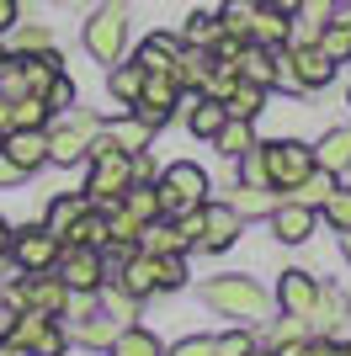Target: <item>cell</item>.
<instances>
[{
	"mask_svg": "<svg viewBox=\"0 0 351 356\" xmlns=\"http://www.w3.org/2000/svg\"><path fill=\"white\" fill-rule=\"evenodd\" d=\"M292 74H298V86L309 90H325L330 80H336V59H325L320 43H309V48H292Z\"/></svg>",
	"mask_w": 351,
	"mask_h": 356,
	"instance_id": "cell-18",
	"label": "cell"
},
{
	"mask_svg": "<svg viewBox=\"0 0 351 356\" xmlns=\"http://www.w3.org/2000/svg\"><path fill=\"white\" fill-rule=\"evenodd\" d=\"M160 208L171 213H187V208H203L208 202V176H203V165H192V160H181V165H165L160 170Z\"/></svg>",
	"mask_w": 351,
	"mask_h": 356,
	"instance_id": "cell-4",
	"label": "cell"
},
{
	"mask_svg": "<svg viewBox=\"0 0 351 356\" xmlns=\"http://www.w3.org/2000/svg\"><path fill=\"white\" fill-rule=\"evenodd\" d=\"M80 43L96 64H123L128 54V0H102L96 11L86 16V32H80Z\"/></svg>",
	"mask_w": 351,
	"mask_h": 356,
	"instance_id": "cell-2",
	"label": "cell"
},
{
	"mask_svg": "<svg viewBox=\"0 0 351 356\" xmlns=\"http://www.w3.org/2000/svg\"><path fill=\"white\" fill-rule=\"evenodd\" d=\"M261 160H266V181L277 192H292L314 170V149L298 144V138H277V144H261Z\"/></svg>",
	"mask_w": 351,
	"mask_h": 356,
	"instance_id": "cell-8",
	"label": "cell"
},
{
	"mask_svg": "<svg viewBox=\"0 0 351 356\" xmlns=\"http://www.w3.org/2000/svg\"><path fill=\"white\" fill-rule=\"evenodd\" d=\"M176 59H181V38L176 32H149L144 43H139V54H133V64L144 74H171Z\"/></svg>",
	"mask_w": 351,
	"mask_h": 356,
	"instance_id": "cell-16",
	"label": "cell"
},
{
	"mask_svg": "<svg viewBox=\"0 0 351 356\" xmlns=\"http://www.w3.org/2000/svg\"><path fill=\"white\" fill-rule=\"evenodd\" d=\"M6 303H11V309H38V314H48V319H58V314L70 309V287L58 282V271H27V277L6 293Z\"/></svg>",
	"mask_w": 351,
	"mask_h": 356,
	"instance_id": "cell-6",
	"label": "cell"
},
{
	"mask_svg": "<svg viewBox=\"0 0 351 356\" xmlns=\"http://www.w3.org/2000/svg\"><path fill=\"white\" fill-rule=\"evenodd\" d=\"M107 86H112V102L117 106H133L139 102V90H144V70L139 64H112V74H107Z\"/></svg>",
	"mask_w": 351,
	"mask_h": 356,
	"instance_id": "cell-31",
	"label": "cell"
},
{
	"mask_svg": "<svg viewBox=\"0 0 351 356\" xmlns=\"http://www.w3.org/2000/svg\"><path fill=\"white\" fill-rule=\"evenodd\" d=\"M133 181H160V170H155V160H149V149H139V154H133Z\"/></svg>",
	"mask_w": 351,
	"mask_h": 356,
	"instance_id": "cell-46",
	"label": "cell"
},
{
	"mask_svg": "<svg viewBox=\"0 0 351 356\" xmlns=\"http://www.w3.org/2000/svg\"><path fill=\"white\" fill-rule=\"evenodd\" d=\"M325 223H330V229H336V234H346L351 229V186H336V192L325 197Z\"/></svg>",
	"mask_w": 351,
	"mask_h": 356,
	"instance_id": "cell-37",
	"label": "cell"
},
{
	"mask_svg": "<svg viewBox=\"0 0 351 356\" xmlns=\"http://www.w3.org/2000/svg\"><path fill=\"white\" fill-rule=\"evenodd\" d=\"M341 255H346V261H351V229H346V234H341Z\"/></svg>",
	"mask_w": 351,
	"mask_h": 356,
	"instance_id": "cell-53",
	"label": "cell"
},
{
	"mask_svg": "<svg viewBox=\"0 0 351 356\" xmlns=\"http://www.w3.org/2000/svg\"><path fill=\"white\" fill-rule=\"evenodd\" d=\"M224 208H234V213H240V223H245V218H266V213L277 208V197L266 192V186H245V181H240V186L224 192Z\"/></svg>",
	"mask_w": 351,
	"mask_h": 356,
	"instance_id": "cell-21",
	"label": "cell"
},
{
	"mask_svg": "<svg viewBox=\"0 0 351 356\" xmlns=\"http://www.w3.org/2000/svg\"><path fill=\"white\" fill-rule=\"evenodd\" d=\"M117 282L128 287L139 303H144V298H155V293H160V255H144L139 245H133V250L117 261Z\"/></svg>",
	"mask_w": 351,
	"mask_h": 356,
	"instance_id": "cell-11",
	"label": "cell"
},
{
	"mask_svg": "<svg viewBox=\"0 0 351 356\" xmlns=\"http://www.w3.org/2000/svg\"><path fill=\"white\" fill-rule=\"evenodd\" d=\"M123 208H128L139 223L165 218V208H160V186H155V181H149V186H144V181H133V186H128V197H123Z\"/></svg>",
	"mask_w": 351,
	"mask_h": 356,
	"instance_id": "cell-30",
	"label": "cell"
},
{
	"mask_svg": "<svg viewBox=\"0 0 351 356\" xmlns=\"http://www.w3.org/2000/svg\"><path fill=\"white\" fill-rule=\"evenodd\" d=\"M64 346H70V330L58 325V319H48V330L38 335V346H32V356H64Z\"/></svg>",
	"mask_w": 351,
	"mask_h": 356,
	"instance_id": "cell-40",
	"label": "cell"
},
{
	"mask_svg": "<svg viewBox=\"0 0 351 356\" xmlns=\"http://www.w3.org/2000/svg\"><path fill=\"white\" fill-rule=\"evenodd\" d=\"M86 208H91V197H86V192L54 197V202H48V218H43V223H48V229H54L58 239H64V234H70V223L80 218V213H86Z\"/></svg>",
	"mask_w": 351,
	"mask_h": 356,
	"instance_id": "cell-32",
	"label": "cell"
},
{
	"mask_svg": "<svg viewBox=\"0 0 351 356\" xmlns=\"http://www.w3.org/2000/svg\"><path fill=\"white\" fill-rule=\"evenodd\" d=\"M11 128H16V122H11V102H6V96H0V138L11 134Z\"/></svg>",
	"mask_w": 351,
	"mask_h": 356,
	"instance_id": "cell-52",
	"label": "cell"
},
{
	"mask_svg": "<svg viewBox=\"0 0 351 356\" xmlns=\"http://www.w3.org/2000/svg\"><path fill=\"white\" fill-rule=\"evenodd\" d=\"M117 330H123V325H117L112 314H86V319L75 325V341H80V346H112Z\"/></svg>",
	"mask_w": 351,
	"mask_h": 356,
	"instance_id": "cell-33",
	"label": "cell"
},
{
	"mask_svg": "<svg viewBox=\"0 0 351 356\" xmlns=\"http://www.w3.org/2000/svg\"><path fill=\"white\" fill-rule=\"evenodd\" d=\"M58 282L70 287V293H102L107 282V255L102 250H91V245H58Z\"/></svg>",
	"mask_w": 351,
	"mask_h": 356,
	"instance_id": "cell-7",
	"label": "cell"
},
{
	"mask_svg": "<svg viewBox=\"0 0 351 356\" xmlns=\"http://www.w3.org/2000/svg\"><path fill=\"white\" fill-rule=\"evenodd\" d=\"M48 48H54L48 27H22V22L11 27V54H48Z\"/></svg>",
	"mask_w": 351,
	"mask_h": 356,
	"instance_id": "cell-36",
	"label": "cell"
},
{
	"mask_svg": "<svg viewBox=\"0 0 351 356\" xmlns=\"http://www.w3.org/2000/svg\"><path fill=\"white\" fill-rule=\"evenodd\" d=\"M213 149H219V154H229V160L250 154V149H256V122H245V118H229V122L219 128V134H213Z\"/></svg>",
	"mask_w": 351,
	"mask_h": 356,
	"instance_id": "cell-27",
	"label": "cell"
},
{
	"mask_svg": "<svg viewBox=\"0 0 351 356\" xmlns=\"http://www.w3.org/2000/svg\"><path fill=\"white\" fill-rule=\"evenodd\" d=\"M48 118H54V106H48L43 96H32V90L11 102V122L16 128H48Z\"/></svg>",
	"mask_w": 351,
	"mask_h": 356,
	"instance_id": "cell-35",
	"label": "cell"
},
{
	"mask_svg": "<svg viewBox=\"0 0 351 356\" xmlns=\"http://www.w3.org/2000/svg\"><path fill=\"white\" fill-rule=\"evenodd\" d=\"M16 22H22V6H16V0H0V38H6Z\"/></svg>",
	"mask_w": 351,
	"mask_h": 356,
	"instance_id": "cell-47",
	"label": "cell"
},
{
	"mask_svg": "<svg viewBox=\"0 0 351 356\" xmlns=\"http://www.w3.org/2000/svg\"><path fill=\"white\" fill-rule=\"evenodd\" d=\"M240 239V213L219 208V202H203V234H197V250H229Z\"/></svg>",
	"mask_w": 351,
	"mask_h": 356,
	"instance_id": "cell-14",
	"label": "cell"
},
{
	"mask_svg": "<svg viewBox=\"0 0 351 356\" xmlns=\"http://www.w3.org/2000/svg\"><path fill=\"white\" fill-rule=\"evenodd\" d=\"M165 356H213V335H187V341H176Z\"/></svg>",
	"mask_w": 351,
	"mask_h": 356,
	"instance_id": "cell-44",
	"label": "cell"
},
{
	"mask_svg": "<svg viewBox=\"0 0 351 356\" xmlns=\"http://www.w3.org/2000/svg\"><path fill=\"white\" fill-rule=\"evenodd\" d=\"M6 64H11V48H6V43H0V70H6Z\"/></svg>",
	"mask_w": 351,
	"mask_h": 356,
	"instance_id": "cell-54",
	"label": "cell"
},
{
	"mask_svg": "<svg viewBox=\"0 0 351 356\" xmlns=\"http://www.w3.org/2000/svg\"><path fill=\"white\" fill-rule=\"evenodd\" d=\"M133 186V154H123V149L107 144V134H96V144H91V176H86V197L96 202V208H112V202H123Z\"/></svg>",
	"mask_w": 351,
	"mask_h": 356,
	"instance_id": "cell-1",
	"label": "cell"
},
{
	"mask_svg": "<svg viewBox=\"0 0 351 356\" xmlns=\"http://www.w3.org/2000/svg\"><path fill=\"white\" fill-rule=\"evenodd\" d=\"M213 70H219V59H213V48H197V43H181V59H176V86L181 90H208V80H213Z\"/></svg>",
	"mask_w": 351,
	"mask_h": 356,
	"instance_id": "cell-15",
	"label": "cell"
},
{
	"mask_svg": "<svg viewBox=\"0 0 351 356\" xmlns=\"http://www.w3.org/2000/svg\"><path fill=\"white\" fill-rule=\"evenodd\" d=\"M11 261L22 271H54L58 261V234L48 223H32V229H11Z\"/></svg>",
	"mask_w": 351,
	"mask_h": 356,
	"instance_id": "cell-9",
	"label": "cell"
},
{
	"mask_svg": "<svg viewBox=\"0 0 351 356\" xmlns=\"http://www.w3.org/2000/svg\"><path fill=\"white\" fill-rule=\"evenodd\" d=\"M304 351H309V335H304V341H277L266 356H304Z\"/></svg>",
	"mask_w": 351,
	"mask_h": 356,
	"instance_id": "cell-48",
	"label": "cell"
},
{
	"mask_svg": "<svg viewBox=\"0 0 351 356\" xmlns=\"http://www.w3.org/2000/svg\"><path fill=\"white\" fill-rule=\"evenodd\" d=\"M107 356H165V346L149 335V330H139V325H123L117 330V341L107 346Z\"/></svg>",
	"mask_w": 351,
	"mask_h": 356,
	"instance_id": "cell-28",
	"label": "cell"
},
{
	"mask_svg": "<svg viewBox=\"0 0 351 356\" xmlns=\"http://www.w3.org/2000/svg\"><path fill=\"white\" fill-rule=\"evenodd\" d=\"M203 303L219 309L224 319H256V314H266V293L250 277H213L203 287Z\"/></svg>",
	"mask_w": 351,
	"mask_h": 356,
	"instance_id": "cell-3",
	"label": "cell"
},
{
	"mask_svg": "<svg viewBox=\"0 0 351 356\" xmlns=\"http://www.w3.org/2000/svg\"><path fill=\"white\" fill-rule=\"evenodd\" d=\"M0 261H11V223L0 218Z\"/></svg>",
	"mask_w": 351,
	"mask_h": 356,
	"instance_id": "cell-51",
	"label": "cell"
},
{
	"mask_svg": "<svg viewBox=\"0 0 351 356\" xmlns=\"http://www.w3.org/2000/svg\"><path fill=\"white\" fill-rule=\"evenodd\" d=\"M261 106H266V86L234 80V86L224 90V112H229V118H245V122H256V118H261Z\"/></svg>",
	"mask_w": 351,
	"mask_h": 356,
	"instance_id": "cell-25",
	"label": "cell"
},
{
	"mask_svg": "<svg viewBox=\"0 0 351 356\" xmlns=\"http://www.w3.org/2000/svg\"><path fill=\"white\" fill-rule=\"evenodd\" d=\"M304 356H351V351L336 341V335H309V351Z\"/></svg>",
	"mask_w": 351,
	"mask_h": 356,
	"instance_id": "cell-45",
	"label": "cell"
},
{
	"mask_svg": "<svg viewBox=\"0 0 351 356\" xmlns=\"http://www.w3.org/2000/svg\"><path fill=\"white\" fill-rule=\"evenodd\" d=\"M102 134V122L91 112H75L70 122H48V160L54 165H80L91 160V144Z\"/></svg>",
	"mask_w": 351,
	"mask_h": 356,
	"instance_id": "cell-5",
	"label": "cell"
},
{
	"mask_svg": "<svg viewBox=\"0 0 351 356\" xmlns=\"http://www.w3.org/2000/svg\"><path fill=\"white\" fill-rule=\"evenodd\" d=\"M213 356H256V335H250V330H229V335H213Z\"/></svg>",
	"mask_w": 351,
	"mask_h": 356,
	"instance_id": "cell-39",
	"label": "cell"
},
{
	"mask_svg": "<svg viewBox=\"0 0 351 356\" xmlns=\"http://www.w3.org/2000/svg\"><path fill=\"white\" fill-rule=\"evenodd\" d=\"M288 22H292V16L266 11V6L250 0V43H256V48H288Z\"/></svg>",
	"mask_w": 351,
	"mask_h": 356,
	"instance_id": "cell-19",
	"label": "cell"
},
{
	"mask_svg": "<svg viewBox=\"0 0 351 356\" xmlns=\"http://www.w3.org/2000/svg\"><path fill=\"white\" fill-rule=\"evenodd\" d=\"M314 165H320V170H330V176L351 170V128H330V134L314 144Z\"/></svg>",
	"mask_w": 351,
	"mask_h": 356,
	"instance_id": "cell-22",
	"label": "cell"
},
{
	"mask_svg": "<svg viewBox=\"0 0 351 356\" xmlns=\"http://www.w3.org/2000/svg\"><path fill=\"white\" fill-rule=\"evenodd\" d=\"M314 298H320V282L309 277V271H282V282H277V303L282 314H298V319H309L314 314Z\"/></svg>",
	"mask_w": 351,
	"mask_h": 356,
	"instance_id": "cell-17",
	"label": "cell"
},
{
	"mask_svg": "<svg viewBox=\"0 0 351 356\" xmlns=\"http://www.w3.org/2000/svg\"><path fill=\"white\" fill-rule=\"evenodd\" d=\"M346 106H351V90H346Z\"/></svg>",
	"mask_w": 351,
	"mask_h": 356,
	"instance_id": "cell-55",
	"label": "cell"
},
{
	"mask_svg": "<svg viewBox=\"0 0 351 356\" xmlns=\"http://www.w3.org/2000/svg\"><path fill=\"white\" fill-rule=\"evenodd\" d=\"M341 6H351V0H341Z\"/></svg>",
	"mask_w": 351,
	"mask_h": 356,
	"instance_id": "cell-56",
	"label": "cell"
},
{
	"mask_svg": "<svg viewBox=\"0 0 351 356\" xmlns=\"http://www.w3.org/2000/svg\"><path fill=\"white\" fill-rule=\"evenodd\" d=\"M176 106H181L176 74H144V90H139V102H133V118H144L149 128H160V122L176 118Z\"/></svg>",
	"mask_w": 351,
	"mask_h": 356,
	"instance_id": "cell-10",
	"label": "cell"
},
{
	"mask_svg": "<svg viewBox=\"0 0 351 356\" xmlns=\"http://www.w3.org/2000/svg\"><path fill=\"white\" fill-rule=\"evenodd\" d=\"M256 6H266V11H282V16L298 11V0H256Z\"/></svg>",
	"mask_w": 351,
	"mask_h": 356,
	"instance_id": "cell-50",
	"label": "cell"
},
{
	"mask_svg": "<svg viewBox=\"0 0 351 356\" xmlns=\"http://www.w3.org/2000/svg\"><path fill=\"white\" fill-rule=\"evenodd\" d=\"M16 181H27V170H16V165L0 154V186H16Z\"/></svg>",
	"mask_w": 351,
	"mask_h": 356,
	"instance_id": "cell-49",
	"label": "cell"
},
{
	"mask_svg": "<svg viewBox=\"0 0 351 356\" xmlns=\"http://www.w3.org/2000/svg\"><path fill=\"white\" fill-rule=\"evenodd\" d=\"M0 154L16 165V170H38V165H48V128H11V134L0 138Z\"/></svg>",
	"mask_w": 351,
	"mask_h": 356,
	"instance_id": "cell-12",
	"label": "cell"
},
{
	"mask_svg": "<svg viewBox=\"0 0 351 356\" xmlns=\"http://www.w3.org/2000/svg\"><path fill=\"white\" fill-rule=\"evenodd\" d=\"M314 218H320V213L314 208H304V202H277V208L266 213V223H272V234L282 239V245H304L309 234H314Z\"/></svg>",
	"mask_w": 351,
	"mask_h": 356,
	"instance_id": "cell-13",
	"label": "cell"
},
{
	"mask_svg": "<svg viewBox=\"0 0 351 356\" xmlns=\"http://www.w3.org/2000/svg\"><path fill=\"white\" fill-rule=\"evenodd\" d=\"M224 32H219V16L213 11H192L187 22H181V43H197V48H213Z\"/></svg>",
	"mask_w": 351,
	"mask_h": 356,
	"instance_id": "cell-34",
	"label": "cell"
},
{
	"mask_svg": "<svg viewBox=\"0 0 351 356\" xmlns=\"http://www.w3.org/2000/svg\"><path fill=\"white\" fill-rule=\"evenodd\" d=\"M43 102L54 106V112H64V106H75V80H70V74H64V70L54 74V86L43 90Z\"/></svg>",
	"mask_w": 351,
	"mask_h": 356,
	"instance_id": "cell-43",
	"label": "cell"
},
{
	"mask_svg": "<svg viewBox=\"0 0 351 356\" xmlns=\"http://www.w3.org/2000/svg\"><path fill=\"white\" fill-rule=\"evenodd\" d=\"M187 287V255H160V293Z\"/></svg>",
	"mask_w": 351,
	"mask_h": 356,
	"instance_id": "cell-41",
	"label": "cell"
},
{
	"mask_svg": "<svg viewBox=\"0 0 351 356\" xmlns=\"http://www.w3.org/2000/svg\"><path fill=\"white\" fill-rule=\"evenodd\" d=\"M102 134H107V144H112V149H123V154H139V149H149V138H155V128H149L144 118H133V112H128V118L107 122Z\"/></svg>",
	"mask_w": 351,
	"mask_h": 356,
	"instance_id": "cell-20",
	"label": "cell"
},
{
	"mask_svg": "<svg viewBox=\"0 0 351 356\" xmlns=\"http://www.w3.org/2000/svg\"><path fill=\"white\" fill-rule=\"evenodd\" d=\"M234 70H240V80H250V86H266V90H272V80H277V59H272V48H256V43L240 48Z\"/></svg>",
	"mask_w": 351,
	"mask_h": 356,
	"instance_id": "cell-24",
	"label": "cell"
},
{
	"mask_svg": "<svg viewBox=\"0 0 351 356\" xmlns=\"http://www.w3.org/2000/svg\"><path fill=\"white\" fill-rule=\"evenodd\" d=\"M96 298H107V314H112V319H133V314H139V298H133L123 282H102Z\"/></svg>",
	"mask_w": 351,
	"mask_h": 356,
	"instance_id": "cell-38",
	"label": "cell"
},
{
	"mask_svg": "<svg viewBox=\"0 0 351 356\" xmlns=\"http://www.w3.org/2000/svg\"><path fill=\"white\" fill-rule=\"evenodd\" d=\"M330 192H336V176L314 165V170H309V176L298 181V186H292L288 197H292V202H304V208H314V213H320V208H325V197H330Z\"/></svg>",
	"mask_w": 351,
	"mask_h": 356,
	"instance_id": "cell-29",
	"label": "cell"
},
{
	"mask_svg": "<svg viewBox=\"0 0 351 356\" xmlns=\"http://www.w3.org/2000/svg\"><path fill=\"white\" fill-rule=\"evenodd\" d=\"M346 319V293L330 282H320V298H314V314H309V325H320V335H336V325Z\"/></svg>",
	"mask_w": 351,
	"mask_h": 356,
	"instance_id": "cell-26",
	"label": "cell"
},
{
	"mask_svg": "<svg viewBox=\"0 0 351 356\" xmlns=\"http://www.w3.org/2000/svg\"><path fill=\"white\" fill-rule=\"evenodd\" d=\"M139 250L144 255H187L192 245H187V234L176 229V223H144V234H139Z\"/></svg>",
	"mask_w": 351,
	"mask_h": 356,
	"instance_id": "cell-23",
	"label": "cell"
},
{
	"mask_svg": "<svg viewBox=\"0 0 351 356\" xmlns=\"http://www.w3.org/2000/svg\"><path fill=\"white\" fill-rule=\"evenodd\" d=\"M240 181H245V186H272V181H266V160H261V144L250 149V154H240Z\"/></svg>",
	"mask_w": 351,
	"mask_h": 356,
	"instance_id": "cell-42",
	"label": "cell"
}]
</instances>
